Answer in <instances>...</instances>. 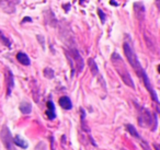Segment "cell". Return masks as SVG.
<instances>
[{
  "label": "cell",
  "instance_id": "6da1fadb",
  "mask_svg": "<svg viewBox=\"0 0 160 150\" xmlns=\"http://www.w3.org/2000/svg\"><path fill=\"white\" fill-rule=\"evenodd\" d=\"M123 49H124V54H125V56H126L127 60H128L129 65L133 67V69L135 70L136 75H137L138 77L142 80L145 87H146V89L148 90V92L150 93L152 100L156 102V103H158L159 101H158L157 93H156V91L153 90L152 86H151L150 80H149V78H148V76H147L145 69L142 68V64H140V62H139V59H138L136 53L134 52L131 42H127V41H125L124 44H123Z\"/></svg>",
  "mask_w": 160,
  "mask_h": 150
},
{
  "label": "cell",
  "instance_id": "7a4b0ae2",
  "mask_svg": "<svg viewBox=\"0 0 160 150\" xmlns=\"http://www.w3.org/2000/svg\"><path fill=\"white\" fill-rule=\"evenodd\" d=\"M111 60H112V62H113L118 73L120 75V77L122 78L123 82H124L126 86H128L129 88L135 89L134 81H133V79H132L131 75H129L128 70H127L126 67L124 66V62H123L122 57H121L118 53H113L111 56Z\"/></svg>",
  "mask_w": 160,
  "mask_h": 150
},
{
  "label": "cell",
  "instance_id": "3957f363",
  "mask_svg": "<svg viewBox=\"0 0 160 150\" xmlns=\"http://www.w3.org/2000/svg\"><path fill=\"white\" fill-rule=\"evenodd\" d=\"M136 108L138 110V123L142 127H152V122L157 121V116L155 115V118H152V115L147 108L139 106L137 103H135Z\"/></svg>",
  "mask_w": 160,
  "mask_h": 150
},
{
  "label": "cell",
  "instance_id": "277c9868",
  "mask_svg": "<svg viewBox=\"0 0 160 150\" xmlns=\"http://www.w3.org/2000/svg\"><path fill=\"white\" fill-rule=\"evenodd\" d=\"M0 137H1V140H2L3 145H5L6 149L7 150H17L16 145L13 142V138H12V135L10 129L7 126H3L1 132H0Z\"/></svg>",
  "mask_w": 160,
  "mask_h": 150
},
{
  "label": "cell",
  "instance_id": "5b68a950",
  "mask_svg": "<svg viewBox=\"0 0 160 150\" xmlns=\"http://www.w3.org/2000/svg\"><path fill=\"white\" fill-rule=\"evenodd\" d=\"M0 9L6 13H14L16 11V5L12 0H0Z\"/></svg>",
  "mask_w": 160,
  "mask_h": 150
},
{
  "label": "cell",
  "instance_id": "8992f818",
  "mask_svg": "<svg viewBox=\"0 0 160 150\" xmlns=\"http://www.w3.org/2000/svg\"><path fill=\"white\" fill-rule=\"evenodd\" d=\"M71 55H72V59L73 62H75V65L76 67H77V71L78 72H80V71L83 69V60H82V57L80 56L79 52L77 51V49H71Z\"/></svg>",
  "mask_w": 160,
  "mask_h": 150
},
{
  "label": "cell",
  "instance_id": "52a82bcc",
  "mask_svg": "<svg viewBox=\"0 0 160 150\" xmlns=\"http://www.w3.org/2000/svg\"><path fill=\"white\" fill-rule=\"evenodd\" d=\"M6 81H7V97L11 94L12 90L14 87V79H13V73L10 70H7V76H6Z\"/></svg>",
  "mask_w": 160,
  "mask_h": 150
},
{
  "label": "cell",
  "instance_id": "ba28073f",
  "mask_svg": "<svg viewBox=\"0 0 160 150\" xmlns=\"http://www.w3.org/2000/svg\"><path fill=\"white\" fill-rule=\"evenodd\" d=\"M47 110H46V116L48 117V119H55L56 118V108H55V104L49 100L46 103Z\"/></svg>",
  "mask_w": 160,
  "mask_h": 150
},
{
  "label": "cell",
  "instance_id": "9c48e42d",
  "mask_svg": "<svg viewBox=\"0 0 160 150\" xmlns=\"http://www.w3.org/2000/svg\"><path fill=\"white\" fill-rule=\"evenodd\" d=\"M58 103H59L60 108H62L64 110H71L72 108V102H71V100L69 99L68 97H62L59 99V101H58Z\"/></svg>",
  "mask_w": 160,
  "mask_h": 150
},
{
  "label": "cell",
  "instance_id": "30bf717a",
  "mask_svg": "<svg viewBox=\"0 0 160 150\" xmlns=\"http://www.w3.org/2000/svg\"><path fill=\"white\" fill-rule=\"evenodd\" d=\"M17 59H18V62H20L21 65H23V66H30V65H31L30 57L25 53H23V52H20V53L17 54Z\"/></svg>",
  "mask_w": 160,
  "mask_h": 150
},
{
  "label": "cell",
  "instance_id": "8fae6325",
  "mask_svg": "<svg viewBox=\"0 0 160 150\" xmlns=\"http://www.w3.org/2000/svg\"><path fill=\"white\" fill-rule=\"evenodd\" d=\"M134 11H135V14L138 19H142L144 18V14H145V8L144 5L142 2H135L134 3Z\"/></svg>",
  "mask_w": 160,
  "mask_h": 150
},
{
  "label": "cell",
  "instance_id": "7c38bea8",
  "mask_svg": "<svg viewBox=\"0 0 160 150\" xmlns=\"http://www.w3.org/2000/svg\"><path fill=\"white\" fill-rule=\"evenodd\" d=\"M19 110L22 114H30L32 112V104L27 101H22L19 105Z\"/></svg>",
  "mask_w": 160,
  "mask_h": 150
},
{
  "label": "cell",
  "instance_id": "4fadbf2b",
  "mask_svg": "<svg viewBox=\"0 0 160 150\" xmlns=\"http://www.w3.org/2000/svg\"><path fill=\"white\" fill-rule=\"evenodd\" d=\"M13 142H14V145L19 146V147L22 148V149H27V148L29 147L28 142L22 138V137L20 136V135H17V136L14 137V138H13Z\"/></svg>",
  "mask_w": 160,
  "mask_h": 150
},
{
  "label": "cell",
  "instance_id": "5bb4252c",
  "mask_svg": "<svg viewBox=\"0 0 160 150\" xmlns=\"http://www.w3.org/2000/svg\"><path fill=\"white\" fill-rule=\"evenodd\" d=\"M125 128H126V130L132 135V136H134L137 139H140V136H139V134H138L137 129H136L132 124H126V125H125Z\"/></svg>",
  "mask_w": 160,
  "mask_h": 150
},
{
  "label": "cell",
  "instance_id": "9a60e30c",
  "mask_svg": "<svg viewBox=\"0 0 160 150\" xmlns=\"http://www.w3.org/2000/svg\"><path fill=\"white\" fill-rule=\"evenodd\" d=\"M88 64H89L90 70H91L92 75H93V76L99 75V69H98V66H97L96 62H94V60L92 59V58H89V60H88Z\"/></svg>",
  "mask_w": 160,
  "mask_h": 150
},
{
  "label": "cell",
  "instance_id": "2e32d148",
  "mask_svg": "<svg viewBox=\"0 0 160 150\" xmlns=\"http://www.w3.org/2000/svg\"><path fill=\"white\" fill-rule=\"evenodd\" d=\"M0 42L2 43L3 45H6L7 47H11V42H10V40L9 38H7L5 35H3V33L2 32H0Z\"/></svg>",
  "mask_w": 160,
  "mask_h": 150
},
{
  "label": "cell",
  "instance_id": "e0dca14e",
  "mask_svg": "<svg viewBox=\"0 0 160 150\" xmlns=\"http://www.w3.org/2000/svg\"><path fill=\"white\" fill-rule=\"evenodd\" d=\"M43 72H44L45 77L48 78V79H53L54 78V70L52 68H45Z\"/></svg>",
  "mask_w": 160,
  "mask_h": 150
},
{
  "label": "cell",
  "instance_id": "ac0fdd59",
  "mask_svg": "<svg viewBox=\"0 0 160 150\" xmlns=\"http://www.w3.org/2000/svg\"><path fill=\"white\" fill-rule=\"evenodd\" d=\"M98 14H99V17H100V19H101V23H104L105 22V14H104V12H103L101 9H98Z\"/></svg>",
  "mask_w": 160,
  "mask_h": 150
},
{
  "label": "cell",
  "instance_id": "d6986e66",
  "mask_svg": "<svg viewBox=\"0 0 160 150\" xmlns=\"http://www.w3.org/2000/svg\"><path fill=\"white\" fill-rule=\"evenodd\" d=\"M142 150H151V148H150V146L148 145V143L146 142V141H144L142 140Z\"/></svg>",
  "mask_w": 160,
  "mask_h": 150
},
{
  "label": "cell",
  "instance_id": "ffe728a7",
  "mask_svg": "<svg viewBox=\"0 0 160 150\" xmlns=\"http://www.w3.org/2000/svg\"><path fill=\"white\" fill-rule=\"evenodd\" d=\"M25 21H29V22H31V18H24V19H23V21H22V23H24L25 22Z\"/></svg>",
  "mask_w": 160,
  "mask_h": 150
},
{
  "label": "cell",
  "instance_id": "44dd1931",
  "mask_svg": "<svg viewBox=\"0 0 160 150\" xmlns=\"http://www.w3.org/2000/svg\"><path fill=\"white\" fill-rule=\"evenodd\" d=\"M69 6H70V5H69V3H67L66 6H62V7H65V9H66V12H68V10H69Z\"/></svg>",
  "mask_w": 160,
  "mask_h": 150
},
{
  "label": "cell",
  "instance_id": "7402d4cb",
  "mask_svg": "<svg viewBox=\"0 0 160 150\" xmlns=\"http://www.w3.org/2000/svg\"><path fill=\"white\" fill-rule=\"evenodd\" d=\"M111 5H114V6H116V7H118V3L116 2V1H114V0H111Z\"/></svg>",
  "mask_w": 160,
  "mask_h": 150
},
{
  "label": "cell",
  "instance_id": "603a6c76",
  "mask_svg": "<svg viewBox=\"0 0 160 150\" xmlns=\"http://www.w3.org/2000/svg\"><path fill=\"white\" fill-rule=\"evenodd\" d=\"M85 1L86 0H80V5H85Z\"/></svg>",
  "mask_w": 160,
  "mask_h": 150
},
{
  "label": "cell",
  "instance_id": "cb8c5ba5",
  "mask_svg": "<svg viewBox=\"0 0 160 150\" xmlns=\"http://www.w3.org/2000/svg\"><path fill=\"white\" fill-rule=\"evenodd\" d=\"M153 146H155L156 150H159V148H158V145H157V143H155V145H153Z\"/></svg>",
  "mask_w": 160,
  "mask_h": 150
},
{
  "label": "cell",
  "instance_id": "d4e9b609",
  "mask_svg": "<svg viewBox=\"0 0 160 150\" xmlns=\"http://www.w3.org/2000/svg\"><path fill=\"white\" fill-rule=\"evenodd\" d=\"M12 1H13V2H14V3H18V2H19V1H20V0H12Z\"/></svg>",
  "mask_w": 160,
  "mask_h": 150
}]
</instances>
